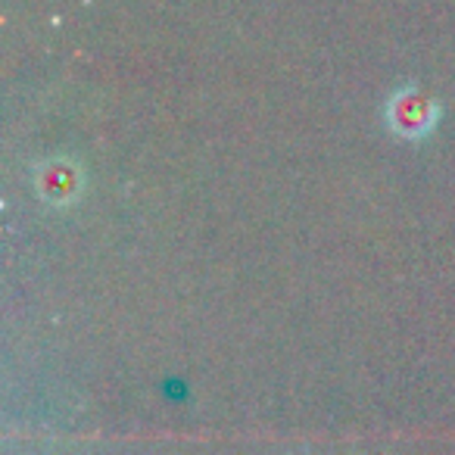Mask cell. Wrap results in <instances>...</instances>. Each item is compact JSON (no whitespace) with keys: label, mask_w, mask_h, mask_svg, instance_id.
<instances>
[{"label":"cell","mask_w":455,"mask_h":455,"mask_svg":"<svg viewBox=\"0 0 455 455\" xmlns=\"http://www.w3.org/2000/svg\"><path fill=\"white\" fill-rule=\"evenodd\" d=\"M436 116H440V109L424 100L421 94H411V91H399L390 100V125L403 138H421V134H427L436 125Z\"/></svg>","instance_id":"1"}]
</instances>
